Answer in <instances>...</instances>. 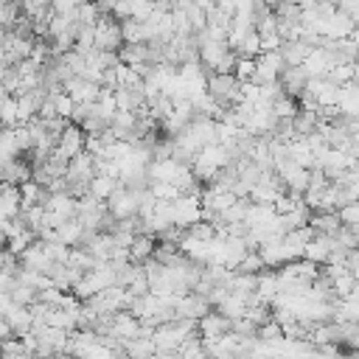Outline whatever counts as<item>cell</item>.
I'll use <instances>...</instances> for the list:
<instances>
[{
    "label": "cell",
    "mask_w": 359,
    "mask_h": 359,
    "mask_svg": "<svg viewBox=\"0 0 359 359\" xmlns=\"http://www.w3.org/2000/svg\"><path fill=\"white\" fill-rule=\"evenodd\" d=\"M171 205H174V224L182 230L202 219V196L196 194H180Z\"/></svg>",
    "instance_id": "obj_4"
},
{
    "label": "cell",
    "mask_w": 359,
    "mask_h": 359,
    "mask_svg": "<svg viewBox=\"0 0 359 359\" xmlns=\"http://www.w3.org/2000/svg\"><path fill=\"white\" fill-rule=\"evenodd\" d=\"M45 208L53 210L62 219H73L76 208H79V196H73L70 191H50L48 199H45Z\"/></svg>",
    "instance_id": "obj_9"
},
{
    "label": "cell",
    "mask_w": 359,
    "mask_h": 359,
    "mask_svg": "<svg viewBox=\"0 0 359 359\" xmlns=\"http://www.w3.org/2000/svg\"><path fill=\"white\" fill-rule=\"evenodd\" d=\"M3 317L8 320V325L14 328V334H22V331H28V328L34 325V311H31V306L11 303V306H8V311H6Z\"/></svg>",
    "instance_id": "obj_15"
},
{
    "label": "cell",
    "mask_w": 359,
    "mask_h": 359,
    "mask_svg": "<svg viewBox=\"0 0 359 359\" xmlns=\"http://www.w3.org/2000/svg\"><path fill=\"white\" fill-rule=\"evenodd\" d=\"M306 81H309V76H306V70H303L300 65H289V67L280 73L283 93H289V95H294V98L306 90Z\"/></svg>",
    "instance_id": "obj_13"
},
{
    "label": "cell",
    "mask_w": 359,
    "mask_h": 359,
    "mask_svg": "<svg viewBox=\"0 0 359 359\" xmlns=\"http://www.w3.org/2000/svg\"><path fill=\"white\" fill-rule=\"evenodd\" d=\"M339 244H337V238L334 236H325V233H317L309 244H306V250H303V258H311L314 264H328L331 261V252L337 250Z\"/></svg>",
    "instance_id": "obj_8"
},
{
    "label": "cell",
    "mask_w": 359,
    "mask_h": 359,
    "mask_svg": "<svg viewBox=\"0 0 359 359\" xmlns=\"http://www.w3.org/2000/svg\"><path fill=\"white\" fill-rule=\"evenodd\" d=\"M93 174H95V157L87 149L67 160V174H65L67 182H90Z\"/></svg>",
    "instance_id": "obj_7"
},
{
    "label": "cell",
    "mask_w": 359,
    "mask_h": 359,
    "mask_svg": "<svg viewBox=\"0 0 359 359\" xmlns=\"http://www.w3.org/2000/svg\"><path fill=\"white\" fill-rule=\"evenodd\" d=\"M31 177V163H25L22 160V154L20 157H14V160H8V163H3V180L6 182H22V180H28Z\"/></svg>",
    "instance_id": "obj_19"
},
{
    "label": "cell",
    "mask_w": 359,
    "mask_h": 359,
    "mask_svg": "<svg viewBox=\"0 0 359 359\" xmlns=\"http://www.w3.org/2000/svg\"><path fill=\"white\" fill-rule=\"evenodd\" d=\"M154 247H157L154 233H135V238H132V244H129V261L146 264V261L154 255Z\"/></svg>",
    "instance_id": "obj_11"
},
{
    "label": "cell",
    "mask_w": 359,
    "mask_h": 359,
    "mask_svg": "<svg viewBox=\"0 0 359 359\" xmlns=\"http://www.w3.org/2000/svg\"><path fill=\"white\" fill-rule=\"evenodd\" d=\"M233 50H236L238 56H258V53H261V34H258L255 28H250Z\"/></svg>",
    "instance_id": "obj_23"
},
{
    "label": "cell",
    "mask_w": 359,
    "mask_h": 359,
    "mask_svg": "<svg viewBox=\"0 0 359 359\" xmlns=\"http://www.w3.org/2000/svg\"><path fill=\"white\" fill-rule=\"evenodd\" d=\"M255 337H258V339H264V342H272V345H278V348H280V345H283V339H286V337H283V325H280L275 317H269L266 323H261Z\"/></svg>",
    "instance_id": "obj_22"
},
{
    "label": "cell",
    "mask_w": 359,
    "mask_h": 359,
    "mask_svg": "<svg viewBox=\"0 0 359 359\" xmlns=\"http://www.w3.org/2000/svg\"><path fill=\"white\" fill-rule=\"evenodd\" d=\"M233 76L238 81H250L255 76V56H238L233 65Z\"/></svg>",
    "instance_id": "obj_29"
},
{
    "label": "cell",
    "mask_w": 359,
    "mask_h": 359,
    "mask_svg": "<svg viewBox=\"0 0 359 359\" xmlns=\"http://www.w3.org/2000/svg\"><path fill=\"white\" fill-rule=\"evenodd\" d=\"M328 79H334L337 84H348V81H356V62H351V59H339V62L331 67Z\"/></svg>",
    "instance_id": "obj_24"
},
{
    "label": "cell",
    "mask_w": 359,
    "mask_h": 359,
    "mask_svg": "<svg viewBox=\"0 0 359 359\" xmlns=\"http://www.w3.org/2000/svg\"><path fill=\"white\" fill-rule=\"evenodd\" d=\"M191 334H196V320H191V317H174V320L160 323V325L154 328L151 339H154V345H157L160 353H177V348H180Z\"/></svg>",
    "instance_id": "obj_2"
},
{
    "label": "cell",
    "mask_w": 359,
    "mask_h": 359,
    "mask_svg": "<svg viewBox=\"0 0 359 359\" xmlns=\"http://www.w3.org/2000/svg\"><path fill=\"white\" fill-rule=\"evenodd\" d=\"M309 224L314 227V233H325V236H337V230L342 227V219L337 210H314Z\"/></svg>",
    "instance_id": "obj_14"
},
{
    "label": "cell",
    "mask_w": 359,
    "mask_h": 359,
    "mask_svg": "<svg viewBox=\"0 0 359 359\" xmlns=\"http://www.w3.org/2000/svg\"><path fill=\"white\" fill-rule=\"evenodd\" d=\"M11 303H14V300H11V294H8V292H0V314H6Z\"/></svg>",
    "instance_id": "obj_32"
},
{
    "label": "cell",
    "mask_w": 359,
    "mask_h": 359,
    "mask_svg": "<svg viewBox=\"0 0 359 359\" xmlns=\"http://www.w3.org/2000/svg\"><path fill=\"white\" fill-rule=\"evenodd\" d=\"M93 28H95V48L98 50H118L123 45L121 20H115L112 14H101Z\"/></svg>",
    "instance_id": "obj_3"
},
{
    "label": "cell",
    "mask_w": 359,
    "mask_h": 359,
    "mask_svg": "<svg viewBox=\"0 0 359 359\" xmlns=\"http://www.w3.org/2000/svg\"><path fill=\"white\" fill-rule=\"evenodd\" d=\"M213 309H219L224 317H230V320H238V317H244L247 314V309H250V294H238V292H227Z\"/></svg>",
    "instance_id": "obj_10"
},
{
    "label": "cell",
    "mask_w": 359,
    "mask_h": 359,
    "mask_svg": "<svg viewBox=\"0 0 359 359\" xmlns=\"http://www.w3.org/2000/svg\"><path fill=\"white\" fill-rule=\"evenodd\" d=\"M351 174H353V177H356V180H359V157H356V160H353V165H351Z\"/></svg>",
    "instance_id": "obj_34"
},
{
    "label": "cell",
    "mask_w": 359,
    "mask_h": 359,
    "mask_svg": "<svg viewBox=\"0 0 359 359\" xmlns=\"http://www.w3.org/2000/svg\"><path fill=\"white\" fill-rule=\"evenodd\" d=\"M353 22H356V34H359V11H353Z\"/></svg>",
    "instance_id": "obj_37"
},
{
    "label": "cell",
    "mask_w": 359,
    "mask_h": 359,
    "mask_svg": "<svg viewBox=\"0 0 359 359\" xmlns=\"http://www.w3.org/2000/svg\"><path fill=\"white\" fill-rule=\"evenodd\" d=\"M0 123H3V126H17V123H20L17 95H6V101L0 104Z\"/></svg>",
    "instance_id": "obj_27"
},
{
    "label": "cell",
    "mask_w": 359,
    "mask_h": 359,
    "mask_svg": "<svg viewBox=\"0 0 359 359\" xmlns=\"http://www.w3.org/2000/svg\"><path fill=\"white\" fill-rule=\"evenodd\" d=\"M48 185H42V182H36L34 177H28V180H22L20 182V196H22V210L25 208H31V205H45V199H48Z\"/></svg>",
    "instance_id": "obj_12"
},
{
    "label": "cell",
    "mask_w": 359,
    "mask_h": 359,
    "mask_svg": "<svg viewBox=\"0 0 359 359\" xmlns=\"http://www.w3.org/2000/svg\"><path fill=\"white\" fill-rule=\"evenodd\" d=\"M6 70H8V65H6V62H0V87H3V79H6Z\"/></svg>",
    "instance_id": "obj_33"
},
{
    "label": "cell",
    "mask_w": 359,
    "mask_h": 359,
    "mask_svg": "<svg viewBox=\"0 0 359 359\" xmlns=\"http://www.w3.org/2000/svg\"><path fill=\"white\" fill-rule=\"evenodd\" d=\"M236 157H233V151L227 149V146H222L219 140H213V143H208V146H202L196 154H194V160H191V168H194V177L202 182H210L222 168H227L230 163H233Z\"/></svg>",
    "instance_id": "obj_1"
},
{
    "label": "cell",
    "mask_w": 359,
    "mask_h": 359,
    "mask_svg": "<svg viewBox=\"0 0 359 359\" xmlns=\"http://www.w3.org/2000/svg\"><path fill=\"white\" fill-rule=\"evenodd\" d=\"M266 264H264V258H261V252L258 250H247V255L238 261V272H261Z\"/></svg>",
    "instance_id": "obj_30"
},
{
    "label": "cell",
    "mask_w": 359,
    "mask_h": 359,
    "mask_svg": "<svg viewBox=\"0 0 359 359\" xmlns=\"http://www.w3.org/2000/svg\"><path fill=\"white\" fill-rule=\"evenodd\" d=\"M8 294H11V300H14V303H20V306H31V303L36 300V294H39V292H36L34 286H28V283L17 280V283L11 286V292H8Z\"/></svg>",
    "instance_id": "obj_28"
},
{
    "label": "cell",
    "mask_w": 359,
    "mask_h": 359,
    "mask_svg": "<svg viewBox=\"0 0 359 359\" xmlns=\"http://www.w3.org/2000/svg\"><path fill=\"white\" fill-rule=\"evenodd\" d=\"M266 6H280V3H286V0H264Z\"/></svg>",
    "instance_id": "obj_36"
},
{
    "label": "cell",
    "mask_w": 359,
    "mask_h": 359,
    "mask_svg": "<svg viewBox=\"0 0 359 359\" xmlns=\"http://www.w3.org/2000/svg\"><path fill=\"white\" fill-rule=\"evenodd\" d=\"M309 50H311V45H309L306 39H286V42L280 45V53H283V59H286V67H289V65H303V59L309 56Z\"/></svg>",
    "instance_id": "obj_18"
},
{
    "label": "cell",
    "mask_w": 359,
    "mask_h": 359,
    "mask_svg": "<svg viewBox=\"0 0 359 359\" xmlns=\"http://www.w3.org/2000/svg\"><path fill=\"white\" fill-rule=\"evenodd\" d=\"M121 185V180L118 177H112V174H101V171H95L93 174V180H90V194L95 196V199H101V202H107L109 196H112V191Z\"/></svg>",
    "instance_id": "obj_16"
},
{
    "label": "cell",
    "mask_w": 359,
    "mask_h": 359,
    "mask_svg": "<svg viewBox=\"0 0 359 359\" xmlns=\"http://www.w3.org/2000/svg\"><path fill=\"white\" fill-rule=\"evenodd\" d=\"M137 334H140V317H135V314L126 311V309H121V311L112 314V331H109L107 337H115V339L123 345L126 339H132V337H137Z\"/></svg>",
    "instance_id": "obj_6"
},
{
    "label": "cell",
    "mask_w": 359,
    "mask_h": 359,
    "mask_svg": "<svg viewBox=\"0 0 359 359\" xmlns=\"http://www.w3.org/2000/svg\"><path fill=\"white\" fill-rule=\"evenodd\" d=\"M6 241H8V238H6V233H3V227H0V247H6Z\"/></svg>",
    "instance_id": "obj_35"
},
{
    "label": "cell",
    "mask_w": 359,
    "mask_h": 359,
    "mask_svg": "<svg viewBox=\"0 0 359 359\" xmlns=\"http://www.w3.org/2000/svg\"><path fill=\"white\" fill-rule=\"evenodd\" d=\"M272 112L278 115V121H292V118L300 112V104H297V98H294V95L280 93V95L272 101Z\"/></svg>",
    "instance_id": "obj_20"
},
{
    "label": "cell",
    "mask_w": 359,
    "mask_h": 359,
    "mask_svg": "<svg viewBox=\"0 0 359 359\" xmlns=\"http://www.w3.org/2000/svg\"><path fill=\"white\" fill-rule=\"evenodd\" d=\"M230 328H233V320L224 317L219 309H216V311H205V314L196 320V334L202 337V342L219 339V337H224Z\"/></svg>",
    "instance_id": "obj_5"
},
{
    "label": "cell",
    "mask_w": 359,
    "mask_h": 359,
    "mask_svg": "<svg viewBox=\"0 0 359 359\" xmlns=\"http://www.w3.org/2000/svg\"><path fill=\"white\" fill-rule=\"evenodd\" d=\"M328 280H331L334 297H348V294L353 292V286H356V278H353L351 269H345V272H339V275H334V278H328Z\"/></svg>",
    "instance_id": "obj_25"
},
{
    "label": "cell",
    "mask_w": 359,
    "mask_h": 359,
    "mask_svg": "<svg viewBox=\"0 0 359 359\" xmlns=\"http://www.w3.org/2000/svg\"><path fill=\"white\" fill-rule=\"evenodd\" d=\"M334 317L337 323H359V297H337L334 303Z\"/></svg>",
    "instance_id": "obj_17"
},
{
    "label": "cell",
    "mask_w": 359,
    "mask_h": 359,
    "mask_svg": "<svg viewBox=\"0 0 359 359\" xmlns=\"http://www.w3.org/2000/svg\"><path fill=\"white\" fill-rule=\"evenodd\" d=\"M45 250H48V255L53 258V261H70V244H65V241H45Z\"/></svg>",
    "instance_id": "obj_31"
},
{
    "label": "cell",
    "mask_w": 359,
    "mask_h": 359,
    "mask_svg": "<svg viewBox=\"0 0 359 359\" xmlns=\"http://www.w3.org/2000/svg\"><path fill=\"white\" fill-rule=\"evenodd\" d=\"M123 353H129V356H151V353H157V345H154L151 337L137 334V337L123 342Z\"/></svg>",
    "instance_id": "obj_21"
},
{
    "label": "cell",
    "mask_w": 359,
    "mask_h": 359,
    "mask_svg": "<svg viewBox=\"0 0 359 359\" xmlns=\"http://www.w3.org/2000/svg\"><path fill=\"white\" fill-rule=\"evenodd\" d=\"M149 191L154 199H177L182 194V188L168 182V180H149Z\"/></svg>",
    "instance_id": "obj_26"
}]
</instances>
